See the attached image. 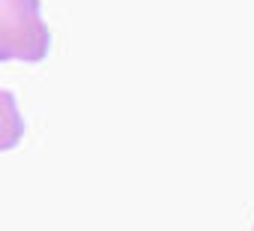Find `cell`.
<instances>
[{
	"label": "cell",
	"mask_w": 254,
	"mask_h": 231,
	"mask_svg": "<svg viewBox=\"0 0 254 231\" xmlns=\"http://www.w3.org/2000/svg\"><path fill=\"white\" fill-rule=\"evenodd\" d=\"M0 57L3 60H42L48 54V27L42 24L39 0H3L0 18Z\"/></svg>",
	"instance_id": "6da1fadb"
}]
</instances>
